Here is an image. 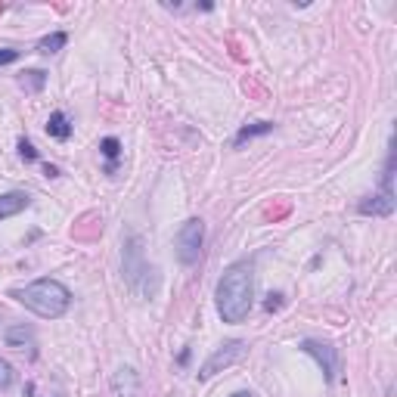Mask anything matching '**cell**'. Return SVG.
<instances>
[{"label":"cell","mask_w":397,"mask_h":397,"mask_svg":"<svg viewBox=\"0 0 397 397\" xmlns=\"http://www.w3.org/2000/svg\"><path fill=\"white\" fill-rule=\"evenodd\" d=\"M66 31H53V35H47L37 41V53H44V56H50V53H59L62 47H66Z\"/></svg>","instance_id":"5bb4252c"},{"label":"cell","mask_w":397,"mask_h":397,"mask_svg":"<svg viewBox=\"0 0 397 397\" xmlns=\"http://www.w3.org/2000/svg\"><path fill=\"white\" fill-rule=\"evenodd\" d=\"M19 59V50H13V47H6V50H0V66H10V62Z\"/></svg>","instance_id":"ac0fdd59"},{"label":"cell","mask_w":397,"mask_h":397,"mask_svg":"<svg viewBox=\"0 0 397 397\" xmlns=\"http://www.w3.org/2000/svg\"><path fill=\"white\" fill-rule=\"evenodd\" d=\"M230 397H255L252 391H236V394H230Z\"/></svg>","instance_id":"7402d4cb"},{"label":"cell","mask_w":397,"mask_h":397,"mask_svg":"<svg viewBox=\"0 0 397 397\" xmlns=\"http://www.w3.org/2000/svg\"><path fill=\"white\" fill-rule=\"evenodd\" d=\"M279 305H283V295H270V298L264 301V307H267V310H276Z\"/></svg>","instance_id":"d6986e66"},{"label":"cell","mask_w":397,"mask_h":397,"mask_svg":"<svg viewBox=\"0 0 397 397\" xmlns=\"http://www.w3.org/2000/svg\"><path fill=\"white\" fill-rule=\"evenodd\" d=\"M10 298L25 305L31 314L44 317V320H59L72 305V292L59 283V279H35V283L10 289Z\"/></svg>","instance_id":"7a4b0ae2"},{"label":"cell","mask_w":397,"mask_h":397,"mask_svg":"<svg viewBox=\"0 0 397 397\" xmlns=\"http://www.w3.org/2000/svg\"><path fill=\"white\" fill-rule=\"evenodd\" d=\"M357 212H360V214H372V217H388V214L394 212V199L391 196H382V193H376V196L360 199Z\"/></svg>","instance_id":"30bf717a"},{"label":"cell","mask_w":397,"mask_h":397,"mask_svg":"<svg viewBox=\"0 0 397 397\" xmlns=\"http://www.w3.org/2000/svg\"><path fill=\"white\" fill-rule=\"evenodd\" d=\"M44 174L47 177H59V168L56 165H44Z\"/></svg>","instance_id":"ffe728a7"},{"label":"cell","mask_w":397,"mask_h":397,"mask_svg":"<svg viewBox=\"0 0 397 397\" xmlns=\"http://www.w3.org/2000/svg\"><path fill=\"white\" fill-rule=\"evenodd\" d=\"M4 341H6V348H16V351H35V329L25 323H13V326H6V332H4Z\"/></svg>","instance_id":"ba28073f"},{"label":"cell","mask_w":397,"mask_h":397,"mask_svg":"<svg viewBox=\"0 0 397 397\" xmlns=\"http://www.w3.org/2000/svg\"><path fill=\"white\" fill-rule=\"evenodd\" d=\"M112 394L115 397H137L140 394V376L134 367H121L112 376Z\"/></svg>","instance_id":"52a82bcc"},{"label":"cell","mask_w":397,"mask_h":397,"mask_svg":"<svg viewBox=\"0 0 397 397\" xmlns=\"http://www.w3.org/2000/svg\"><path fill=\"white\" fill-rule=\"evenodd\" d=\"M19 84L28 93H37V90H44V84H47V72H41V68H28V72L19 75Z\"/></svg>","instance_id":"9a60e30c"},{"label":"cell","mask_w":397,"mask_h":397,"mask_svg":"<svg viewBox=\"0 0 397 397\" xmlns=\"http://www.w3.org/2000/svg\"><path fill=\"white\" fill-rule=\"evenodd\" d=\"M301 351L310 354L317 363H320L326 382H332V379H336V372H338V354H336V348H332V345L317 341V338H305V341H301Z\"/></svg>","instance_id":"8992f818"},{"label":"cell","mask_w":397,"mask_h":397,"mask_svg":"<svg viewBox=\"0 0 397 397\" xmlns=\"http://www.w3.org/2000/svg\"><path fill=\"white\" fill-rule=\"evenodd\" d=\"M25 397H41V394H37V388H35V382L25 385Z\"/></svg>","instance_id":"44dd1931"},{"label":"cell","mask_w":397,"mask_h":397,"mask_svg":"<svg viewBox=\"0 0 397 397\" xmlns=\"http://www.w3.org/2000/svg\"><path fill=\"white\" fill-rule=\"evenodd\" d=\"M99 152L109 159V165H106V174H115V161H118V155H121V143H118V137H106V140H99Z\"/></svg>","instance_id":"4fadbf2b"},{"label":"cell","mask_w":397,"mask_h":397,"mask_svg":"<svg viewBox=\"0 0 397 397\" xmlns=\"http://www.w3.org/2000/svg\"><path fill=\"white\" fill-rule=\"evenodd\" d=\"M274 130V121H255V124H245V128H239V134L233 143L236 146H245L248 140H255V137H264V134H270Z\"/></svg>","instance_id":"7c38bea8"},{"label":"cell","mask_w":397,"mask_h":397,"mask_svg":"<svg viewBox=\"0 0 397 397\" xmlns=\"http://www.w3.org/2000/svg\"><path fill=\"white\" fill-rule=\"evenodd\" d=\"M28 205H31V196H28L25 190L4 193V196H0V221H6V217H13V214H19V212H25Z\"/></svg>","instance_id":"9c48e42d"},{"label":"cell","mask_w":397,"mask_h":397,"mask_svg":"<svg viewBox=\"0 0 397 397\" xmlns=\"http://www.w3.org/2000/svg\"><path fill=\"white\" fill-rule=\"evenodd\" d=\"M13 385H16V369H13L6 360H4V357H0V394H4V391H10Z\"/></svg>","instance_id":"2e32d148"},{"label":"cell","mask_w":397,"mask_h":397,"mask_svg":"<svg viewBox=\"0 0 397 397\" xmlns=\"http://www.w3.org/2000/svg\"><path fill=\"white\" fill-rule=\"evenodd\" d=\"M217 314L224 323H243L255 305V267L248 261H236L217 283Z\"/></svg>","instance_id":"6da1fadb"},{"label":"cell","mask_w":397,"mask_h":397,"mask_svg":"<svg viewBox=\"0 0 397 397\" xmlns=\"http://www.w3.org/2000/svg\"><path fill=\"white\" fill-rule=\"evenodd\" d=\"M121 276L128 289L140 298H152L159 292V270L146 261V248L140 233H128L121 245Z\"/></svg>","instance_id":"3957f363"},{"label":"cell","mask_w":397,"mask_h":397,"mask_svg":"<svg viewBox=\"0 0 397 397\" xmlns=\"http://www.w3.org/2000/svg\"><path fill=\"white\" fill-rule=\"evenodd\" d=\"M72 130H75V124H72V118H68L62 109H56V112L47 118V134H50L53 140H68L72 137Z\"/></svg>","instance_id":"8fae6325"},{"label":"cell","mask_w":397,"mask_h":397,"mask_svg":"<svg viewBox=\"0 0 397 397\" xmlns=\"http://www.w3.org/2000/svg\"><path fill=\"white\" fill-rule=\"evenodd\" d=\"M248 354V341H239V338H233L227 341V345H221L217 351L208 357L205 363H202V369H199V379H212L214 372H224V369H230L233 363H239L243 357Z\"/></svg>","instance_id":"5b68a950"},{"label":"cell","mask_w":397,"mask_h":397,"mask_svg":"<svg viewBox=\"0 0 397 397\" xmlns=\"http://www.w3.org/2000/svg\"><path fill=\"white\" fill-rule=\"evenodd\" d=\"M202 243H205V224L199 217H190L181 230H177V258L181 264H196L202 258Z\"/></svg>","instance_id":"277c9868"},{"label":"cell","mask_w":397,"mask_h":397,"mask_svg":"<svg viewBox=\"0 0 397 397\" xmlns=\"http://www.w3.org/2000/svg\"><path fill=\"white\" fill-rule=\"evenodd\" d=\"M19 155H22V159H25V161H37V149H35V146L28 143L25 137L19 140Z\"/></svg>","instance_id":"e0dca14e"}]
</instances>
